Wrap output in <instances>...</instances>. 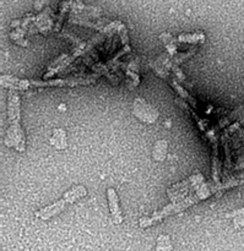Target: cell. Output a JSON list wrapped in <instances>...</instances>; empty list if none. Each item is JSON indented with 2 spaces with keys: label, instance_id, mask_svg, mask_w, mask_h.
<instances>
[{
  "label": "cell",
  "instance_id": "6da1fadb",
  "mask_svg": "<svg viewBox=\"0 0 244 251\" xmlns=\"http://www.w3.org/2000/svg\"><path fill=\"white\" fill-rule=\"evenodd\" d=\"M198 202H199L198 198H196L194 194H190V195H188L184 200L179 201V202H172L169 203V205L164 206L162 210L154 212L151 216H149V217L140 218L139 226L141 228L151 227V226L161 222L162 220L169 217V216H173V215H177V213L183 212V211H186L187 208L191 207V206L195 205V203Z\"/></svg>",
  "mask_w": 244,
  "mask_h": 251
},
{
  "label": "cell",
  "instance_id": "7a4b0ae2",
  "mask_svg": "<svg viewBox=\"0 0 244 251\" xmlns=\"http://www.w3.org/2000/svg\"><path fill=\"white\" fill-rule=\"evenodd\" d=\"M86 195H87V190H86L85 186L83 185L74 186V188H71L70 190L66 191V193L64 194V196L61 200L56 201V202H54L53 205L47 206V207L41 208L39 211H37L36 217L39 218V220H43V221L49 220V218L59 215L61 211L65 210L66 205L74 203L76 200H79V199L85 198Z\"/></svg>",
  "mask_w": 244,
  "mask_h": 251
},
{
  "label": "cell",
  "instance_id": "3957f363",
  "mask_svg": "<svg viewBox=\"0 0 244 251\" xmlns=\"http://www.w3.org/2000/svg\"><path fill=\"white\" fill-rule=\"evenodd\" d=\"M205 183V179L204 176L200 172H195L191 176H189L186 180L181 181V183H177L174 185H172L171 188L167 189V195L171 199L172 202H179V201L184 200L186 195H190L191 190L195 191L201 184Z\"/></svg>",
  "mask_w": 244,
  "mask_h": 251
},
{
  "label": "cell",
  "instance_id": "277c9868",
  "mask_svg": "<svg viewBox=\"0 0 244 251\" xmlns=\"http://www.w3.org/2000/svg\"><path fill=\"white\" fill-rule=\"evenodd\" d=\"M101 75L98 74H92V75H81V76H74V77L68 78H54V80H47V81H39V80H31V86L37 88L43 87H75L79 85H91L100 78Z\"/></svg>",
  "mask_w": 244,
  "mask_h": 251
},
{
  "label": "cell",
  "instance_id": "5b68a950",
  "mask_svg": "<svg viewBox=\"0 0 244 251\" xmlns=\"http://www.w3.org/2000/svg\"><path fill=\"white\" fill-rule=\"evenodd\" d=\"M196 120H198L200 129L206 132V136H208L211 147H213V181L214 183H221V162L218 158V140L216 136V132L213 127L209 126L208 123L200 120V118H196Z\"/></svg>",
  "mask_w": 244,
  "mask_h": 251
},
{
  "label": "cell",
  "instance_id": "8992f818",
  "mask_svg": "<svg viewBox=\"0 0 244 251\" xmlns=\"http://www.w3.org/2000/svg\"><path fill=\"white\" fill-rule=\"evenodd\" d=\"M133 114L146 124H154L159 119V112L142 98L136 97L133 103Z\"/></svg>",
  "mask_w": 244,
  "mask_h": 251
},
{
  "label": "cell",
  "instance_id": "52a82bcc",
  "mask_svg": "<svg viewBox=\"0 0 244 251\" xmlns=\"http://www.w3.org/2000/svg\"><path fill=\"white\" fill-rule=\"evenodd\" d=\"M7 117H9V127L20 129V119H21V103L20 96L16 91H9L7 95Z\"/></svg>",
  "mask_w": 244,
  "mask_h": 251
},
{
  "label": "cell",
  "instance_id": "ba28073f",
  "mask_svg": "<svg viewBox=\"0 0 244 251\" xmlns=\"http://www.w3.org/2000/svg\"><path fill=\"white\" fill-rule=\"evenodd\" d=\"M107 198L113 222H114V225H120L123 222V216L122 211L119 208V200H118L117 191L113 188H109L107 190Z\"/></svg>",
  "mask_w": 244,
  "mask_h": 251
},
{
  "label": "cell",
  "instance_id": "9c48e42d",
  "mask_svg": "<svg viewBox=\"0 0 244 251\" xmlns=\"http://www.w3.org/2000/svg\"><path fill=\"white\" fill-rule=\"evenodd\" d=\"M0 83L2 87L10 88L11 91L16 90H27L31 87V81L25 80V78H17L11 75H1Z\"/></svg>",
  "mask_w": 244,
  "mask_h": 251
},
{
  "label": "cell",
  "instance_id": "30bf717a",
  "mask_svg": "<svg viewBox=\"0 0 244 251\" xmlns=\"http://www.w3.org/2000/svg\"><path fill=\"white\" fill-rule=\"evenodd\" d=\"M52 146L55 147L56 150H65L68 147V142H66V134L65 130L63 129H54L53 135H52L51 140H49Z\"/></svg>",
  "mask_w": 244,
  "mask_h": 251
},
{
  "label": "cell",
  "instance_id": "8fae6325",
  "mask_svg": "<svg viewBox=\"0 0 244 251\" xmlns=\"http://www.w3.org/2000/svg\"><path fill=\"white\" fill-rule=\"evenodd\" d=\"M160 39L164 43V46H166V49H167V53H168L172 58L178 54V49H177V44L179 43L178 38H174L172 34L164 32V33L160 34Z\"/></svg>",
  "mask_w": 244,
  "mask_h": 251
},
{
  "label": "cell",
  "instance_id": "7c38bea8",
  "mask_svg": "<svg viewBox=\"0 0 244 251\" xmlns=\"http://www.w3.org/2000/svg\"><path fill=\"white\" fill-rule=\"evenodd\" d=\"M167 151H168V142L166 140H159L155 144L154 150H152V157L155 161L162 162L166 159Z\"/></svg>",
  "mask_w": 244,
  "mask_h": 251
},
{
  "label": "cell",
  "instance_id": "4fadbf2b",
  "mask_svg": "<svg viewBox=\"0 0 244 251\" xmlns=\"http://www.w3.org/2000/svg\"><path fill=\"white\" fill-rule=\"evenodd\" d=\"M238 185H244V173L236 176H231L230 178L226 179V181L218 183V193H220V195H222V193L225 190H228V189H232Z\"/></svg>",
  "mask_w": 244,
  "mask_h": 251
},
{
  "label": "cell",
  "instance_id": "5bb4252c",
  "mask_svg": "<svg viewBox=\"0 0 244 251\" xmlns=\"http://www.w3.org/2000/svg\"><path fill=\"white\" fill-rule=\"evenodd\" d=\"M171 85H172V87L174 88V91H176V92L178 93L179 97L183 98L184 100H187V102L190 103V104L193 105V108H196L195 98H194L193 96H191L190 93L188 92V90H186V88H184V87H182L181 83H179L177 80H172L171 81Z\"/></svg>",
  "mask_w": 244,
  "mask_h": 251
},
{
  "label": "cell",
  "instance_id": "9a60e30c",
  "mask_svg": "<svg viewBox=\"0 0 244 251\" xmlns=\"http://www.w3.org/2000/svg\"><path fill=\"white\" fill-rule=\"evenodd\" d=\"M178 42L181 43H191V44H199L205 42V34L203 32H196V33H183L178 37Z\"/></svg>",
  "mask_w": 244,
  "mask_h": 251
},
{
  "label": "cell",
  "instance_id": "2e32d148",
  "mask_svg": "<svg viewBox=\"0 0 244 251\" xmlns=\"http://www.w3.org/2000/svg\"><path fill=\"white\" fill-rule=\"evenodd\" d=\"M222 146L223 150H225V176H227V173L230 171H232L233 167H232V159H231V150H230V145H228V135L226 132H223L222 137Z\"/></svg>",
  "mask_w": 244,
  "mask_h": 251
},
{
  "label": "cell",
  "instance_id": "e0dca14e",
  "mask_svg": "<svg viewBox=\"0 0 244 251\" xmlns=\"http://www.w3.org/2000/svg\"><path fill=\"white\" fill-rule=\"evenodd\" d=\"M244 117V104L241 105V107H238L237 109L233 110L232 113H230V115L226 118H223V119L220 120V123H218V126L220 127H225L226 125H228L230 123L235 122V120H240L241 118Z\"/></svg>",
  "mask_w": 244,
  "mask_h": 251
},
{
  "label": "cell",
  "instance_id": "ac0fdd59",
  "mask_svg": "<svg viewBox=\"0 0 244 251\" xmlns=\"http://www.w3.org/2000/svg\"><path fill=\"white\" fill-rule=\"evenodd\" d=\"M166 69H167V70H169V69H171V70L173 71L174 75H176V77H177V81H178L179 83H184V85H186V86H189L188 80H187V76L184 75L183 71L181 70L179 65H176V64H174L173 61L171 60L166 65Z\"/></svg>",
  "mask_w": 244,
  "mask_h": 251
},
{
  "label": "cell",
  "instance_id": "d6986e66",
  "mask_svg": "<svg viewBox=\"0 0 244 251\" xmlns=\"http://www.w3.org/2000/svg\"><path fill=\"white\" fill-rule=\"evenodd\" d=\"M173 250V245H172L171 239L168 235L162 234L157 238V245L156 251H172Z\"/></svg>",
  "mask_w": 244,
  "mask_h": 251
},
{
  "label": "cell",
  "instance_id": "ffe728a7",
  "mask_svg": "<svg viewBox=\"0 0 244 251\" xmlns=\"http://www.w3.org/2000/svg\"><path fill=\"white\" fill-rule=\"evenodd\" d=\"M150 66H151L152 70L160 76V77L164 78V80H169V73L168 70L166 69V66L162 65L160 61L155 60V61H150Z\"/></svg>",
  "mask_w": 244,
  "mask_h": 251
},
{
  "label": "cell",
  "instance_id": "44dd1931",
  "mask_svg": "<svg viewBox=\"0 0 244 251\" xmlns=\"http://www.w3.org/2000/svg\"><path fill=\"white\" fill-rule=\"evenodd\" d=\"M196 51H198V47H193V48H190V50L184 51V53H178L177 55H174L173 58H172V61H173L176 65H179V64H182L183 61H186L187 59L193 56Z\"/></svg>",
  "mask_w": 244,
  "mask_h": 251
},
{
  "label": "cell",
  "instance_id": "7402d4cb",
  "mask_svg": "<svg viewBox=\"0 0 244 251\" xmlns=\"http://www.w3.org/2000/svg\"><path fill=\"white\" fill-rule=\"evenodd\" d=\"M92 70L95 71V74H98V75H101V74H105V75L107 76V77L109 78V80L112 81L113 83H118V81L115 80V78H117V77H114V76L110 75V74L108 73V69L106 68V66L103 65V64H100V63L95 64V65L92 66Z\"/></svg>",
  "mask_w": 244,
  "mask_h": 251
},
{
  "label": "cell",
  "instance_id": "603a6c76",
  "mask_svg": "<svg viewBox=\"0 0 244 251\" xmlns=\"http://www.w3.org/2000/svg\"><path fill=\"white\" fill-rule=\"evenodd\" d=\"M118 33H119V37L122 38V43L125 46H128V43H129V37H128V32H127V28H125V26L123 24H120L119 26H118Z\"/></svg>",
  "mask_w": 244,
  "mask_h": 251
},
{
  "label": "cell",
  "instance_id": "cb8c5ba5",
  "mask_svg": "<svg viewBox=\"0 0 244 251\" xmlns=\"http://www.w3.org/2000/svg\"><path fill=\"white\" fill-rule=\"evenodd\" d=\"M241 125H244V117H243V118H241L240 120H237V122H236L235 124H233L232 126H231V127H227V129L225 130V132H226V134H227V135L232 134V132L237 131V130L240 129Z\"/></svg>",
  "mask_w": 244,
  "mask_h": 251
},
{
  "label": "cell",
  "instance_id": "d4e9b609",
  "mask_svg": "<svg viewBox=\"0 0 244 251\" xmlns=\"http://www.w3.org/2000/svg\"><path fill=\"white\" fill-rule=\"evenodd\" d=\"M243 216H244V207L232 211V212H231V213H227V215H226L225 217L226 218H233V220H235V218L243 217Z\"/></svg>",
  "mask_w": 244,
  "mask_h": 251
},
{
  "label": "cell",
  "instance_id": "484cf974",
  "mask_svg": "<svg viewBox=\"0 0 244 251\" xmlns=\"http://www.w3.org/2000/svg\"><path fill=\"white\" fill-rule=\"evenodd\" d=\"M235 171H240V169H244V157H240L236 162V167H233Z\"/></svg>",
  "mask_w": 244,
  "mask_h": 251
},
{
  "label": "cell",
  "instance_id": "4316f807",
  "mask_svg": "<svg viewBox=\"0 0 244 251\" xmlns=\"http://www.w3.org/2000/svg\"><path fill=\"white\" fill-rule=\"evenodd\" d=\"M233 225L235 227H244V216L243 217H238L233 220Z\"/></svg>",
  "mask_w": 244,
  "mask_h": 251
}]
</instances>
